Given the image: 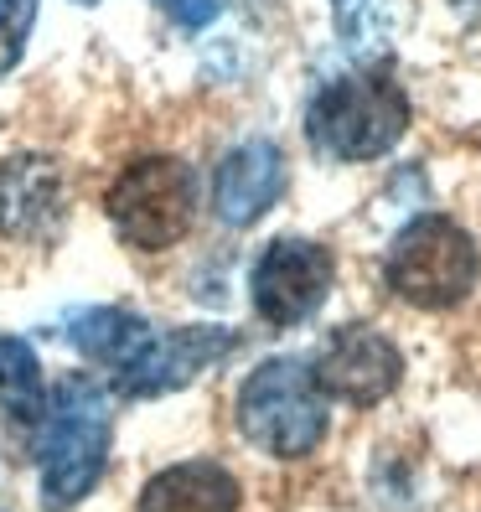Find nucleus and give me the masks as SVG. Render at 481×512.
<instances>
[{"label":"nucleus","mask_w":481,"mask_h":512,"mask_svg":"<svg viewBox=\"0 0 481 512\" xmlns=\"http://www.w3.org/2000/svg\"><path fill=\"white\" fill-rule=\"evenodd\" d=\"M414 125L409 94L378 68H352L332 83H321L306 104V140L326 161L363 166L388 156Z\"/></svg>","instance_id":"f03ea898"},{"label":"nucleus","mask_w":481,"mask_h":512,"mask_svg":"<svg viewBox=\"0 0 481 512\" xmlns=\"http://www.w3.org/2000/svg\"><path fill=\"white\" fill-rule=\"evenodd\" d=\"M37 16H42V0H0V78L21 68Z\"/></svg>","instance_id":"4468645a"},{"label":"nucleus","mask_w":481,"mask_h":512,"mask_svg":"<svg viewBox=\"0 0 481 512\" xmlns=\"http://www.w3.org/2000/svg\"><path fill=\"white\" fill-rule=\"evenodd\" d=\"M197 171L176 156H140L109 182L104 192V218L119 233V244L135 254H161L176 249L197 223Z\"/></svg>","instance_id":"39448f33"},{"label":"nucleus","mask_w":481,"mask_h":512,"mask_svg":"<svg viewBox=\"0 0 481 512\" xmlns=\"http://www.w3.org/2000/svg\"><path fill=\"white\" fill-rule=\"evenodd\" d=\"M0 409H6V419L16 430H37L47 414L42 357L21 337H0Z\"/></svg>","instance_id":"ddd939ff"},{"label":"nucleus","mask_w":481,"mask_h":512,"mask_svg":"<svg viewBox=\"0 0 481 512\" xmlns=\"http://www.w3.org/2000/svg\"><path fill=\"white\" fill-rule=\"evenodd\" d=\"M244 487L223 461H176L140 487L135 512H238Z\"/></svg>","instance_id":"9b49d317"},{"label":"nucleus","mask_w":481,"mask_h":512,"mask_svg":"<svg viewBox=\"0 0 481 512\" xmlns=\"http://www.w3.org/2000/svg\"><path fill=\"white\" fill-rule=\"evenodd\" d=\"M171 26H182V32H207L218 16H223V6L228 0H150Z\"/></svg>","instance_id":"2eb2a0df"},{"label":"nucleus","mask_w":481,"mask_h":512,"mask_svg":"<svg viewBox=\"0 0 481 512\" xmlns=\"http://www.w3.org/2000/svg\"><path fill=\"white\" fill-rule=\"evenodd\" d=\"M233 347H238V331L218 326V321L150 331V342L114 373V388H119V394H130V399L182 394V388H192L202 373H213Z\"/></svg>","instance_id":"6e6552de"},{"label":"nucleus","mask_w":481,"mask_h":512,"mask_svg":"<svg viewBox=\"0 0 481 512\" xmlns=\"http://www.w3.org/2000/svg\"><path fill=\"white\" fill-rule=\"evenodd\" d=\"M285 187H290L285 150L269 135L238 140L213 166V218L223 228H254L269 207L285 197Z\"/></svg>","instance_id":"9d476101"},{"label":"nucleus","mask_w":481,"mask_h":512,"mask_svg":"<svg viewBox=\"0 0 481 512\" xmlns=\"http://www.w3.org/2000/svg\"><path fill=\"white\" fill-rule=\"evenodd\" d=\"M238 435L275 461H306L332 430V399L321 394L306 357H264L238 383Z\"/></svg>","instance_id":"7ed1b4c3"},{"label":"nucleus","mask_w":481,"mask_h":512,"mask_svg":"<svg viewBox=\"0 0 481 512\" xmlns=\"http://www.w3.org/2000/svg\"><path fill=\"white\" fill-rule=\"evenodd\" d=\"M63 342L73 352H83L88 363H104V368H125L130 357L150 342V326L140 311H125V306H83V311H68L63 321Z\"/></svg>","instance_id":"f8f14e48"},{"label":"nucleus","mask_w":481,"mask_h":512,"mask_svg":"<svg viewBox=\"0 0 481 512\" xmlns=\"http://www.w3.org/2000/svg\"><path fill=\"white\" fill-rule=\"evenodd\" d=\"M311 373H316L326 399H342L352 409H373L404 383V352L388 331H378L368 321H347L326 337Z\"/></svg>","instance_id":"1a4fd4ad"},{"label":"nucleus","mask_w":481,"mask_h":512,"mask_svg":"<svg viewBox=\"0 0 481 512\" xmlns=\"http://www.w3.org/2000/svg\"><path fill=\"white\" fill-rule=\"evenodd\" d=\"M114 450V399L109 388L68 373L52 383L47 414L37 425V487L47 512H68L99 487Z\"/></svg>","instance_id":"f257e3e1"},{"label":"nucleus","mask_w":481,"mask_h":512,"mask_svg":"<svg viewBox=\"0 0 481 512\" xmlns=\"http://www.w3.org/2000/svg\"><path fill=\"white\" fill-rule=\"evenodd\" d=\"M476 275H481L476 238L445 213L409 218L383 254V285L394 290L404 306H419V311L461 306L476 290Z\"/></svg>","instance_id":"20e7f679"},{"label":"nucleus","mask_w":481,"mask_h":512,"mask_svg":"<svg viewBox=\"0 0 481 512\" xmlns=\"http://www.w3.org/2000/svg\"><path fill=\"white\" fill-rule=\"evenodd\" d=\"M68 171L47 150H11L0 161V238L21 249H47L68 228Z\"/></svg>","instance_id":"0eeeda50"},{"label":"nucleus","mask_w":481,"mask_h":512,"mask_svg":"<svg viewBox=\"0 0 481 512\" xmlns=\"http://www.w3.org/2000/svg\"><path fill=\"white\" fill-rule=\"evenodd\" d=\"M337 285V259L326 244L316 238H300V233H285V238H269L259 249L254 269H249V300H254V316L264 326H300L311 321L326 295Z\"/></svg>","instance_id":"423d86ee"},{"label":"nucleus","mask_w":481,"mask_h":512,"mask_svg":"<svg viewBox=\"0 0 481 512\" xmlns=\"http://www.w3.org/2000/svg\"><path fill=\"white\" fill-rule=\"evenodd\" d=\"M337 6H342V0H337Z\"/></svg>","instance_id":"f3484780"},{"label":"nucleus","mask_w":481,"mask_h":512,"mask_svg":"<svg viewBox=\"0 0 481 512\" xmlns=\"http://www.w3.org/2000/svg\"><path fill=\"white\" fill-rule=\"evenodd\" d=\"M73 6H99V0H73Z\"/></svg>","instance_id":"dca6fc26"}]
</instances>
